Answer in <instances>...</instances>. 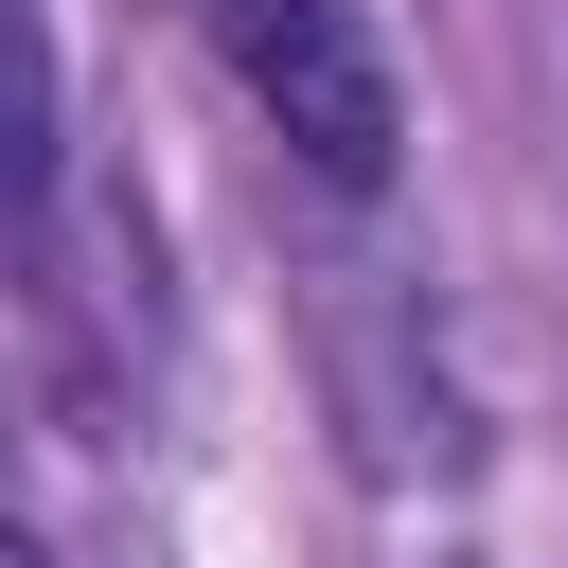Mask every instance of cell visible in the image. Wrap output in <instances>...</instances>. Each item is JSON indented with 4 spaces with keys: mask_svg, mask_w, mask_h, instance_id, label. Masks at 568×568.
Wrapping results in <instances>:
<instances>
[{
    "mask_svg": "<svg viewBox=\"0 0 568 568\" xmlns=\"http://www.w3.org/2000/svg\"><path fill=\"white\" fill-rule=\"evenodd\" d=\"M195 36L231 53V89L284 124V160H302L320 195H390L408 106H390V71H373L355 0H195Z\"/></svg>",
    "mask_w": 568,
    "mask_h": 568,
    "instance_id": "cell-1",
    "label": "cell"
},
{
    "mask_svg": "<svg viewBox=\"0 0 568 568\" xmlns=\"http://www.w3.org/2000/svg\"><path fill=\"white\" fill-rule=\"evenodd\" d=\"M0 568H53V550H0Z\"/></svg>",
    "mask_w": 568,
    "mask_h": 568,
    "instance_id": "cell-2",
    "label": "cell"
}]
</instances>
